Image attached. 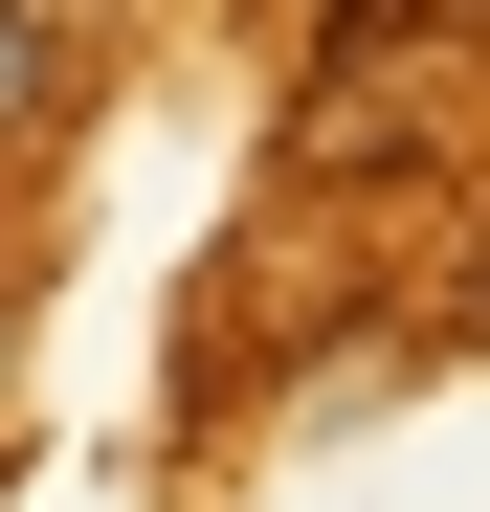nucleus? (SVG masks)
<instances>
[{"label": "nucleus", "mask_w": 490, "mask_h": 512, "mask_svg": "<svg viewBox=\"0 0 490 512\" xmlns=\"http://www.w3.org/2000/svg\"><path fill=\"white\" fill-rule=\"evenodd\" d=\"M23 134H67V23L0 0V156H23Z\"/></svg>", "instance_id": "1"}]
</instances>
